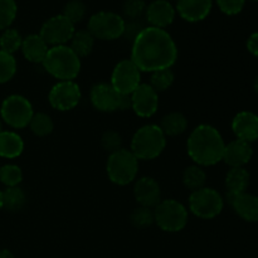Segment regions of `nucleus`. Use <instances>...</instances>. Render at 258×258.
I'll use <instances>...</instances> for the list:
<instances>
[{"label": "nucleus", "mask_w": 258, "mask_h": 258, "mask_svg": "<svg viewBox=\"0 0 258 258\" xmlns=\"http://www.w3.org/2000/svg\"><path fill=\"white\" fill-rule=\"evenodd\" d=\"M130 59L141 72L168 70L178 59V47L165 29L146 27L134 38Z\"/></svg>", "instance_id": "nucleus-1"}, {"label": "nucleus", "mask_w": 258, "mask_h": 258, "mask_svg": "<svg viewBox=\"0 0 258 258\" xmlns=\"http://www.w3.org/2000/svg\"><path fill=\"white\" fill-rule=\"evenodd\" d=\"M224 143L221 133L214 126L202 123L197 126L186 141V151L196 165L213 166L223 159Z\"/></svg>", "instance_id": "nucleus-2"}, {"label": "nucleus", "mask_w": 258, "mask_h": 258, "mask_svg": "<svg viewBox=\"0 0 258 258\" xmlns=\"http://www.w3.org/2000/svg\"><path fill=\"white\" fill-rule=\"evenodd\" d=\"M42 64L55 80L75 81L80 75L81 58L71 49L70 45H55L49 47Z\"/></svg>", "instance_id": "nucleus-3"}, {"label": "nucleus", "mask_w": 258, "mask_h": 258, "mask_svg": "<svg viewBox=\"0 0 258 258\" xmlns=\"http://www.w3.org/2000/svg\"><path fill=\"white\" fill-rule=\"evenodd\" d=\"M166 148V136L159 125H144L136 130L131 139L130 151L138 160H154Z\"/></svg>", "instance_id": "nucleus-4"}, {"label": "nucleus", "mask_w": 258, "mask_h": 258, "mask_svg": "<svg viewBox=\"0 0 258 258\" xmlns=\"http://www.w3.org/2000/svg\"><path fill=\"white\" fill-rule=\"evenodd\" d=\"M106 173L111 183L125 186L136 180L139 173V160L127 149H120L110 154L106 164Z\"/></svg>", "instance_id": "nucleus-5"}, {"label": "nucleus", "mask_w": 258, "mask_h": 258, "mask_svg": "<svg viewBox=\"0 0 258 258\" xmlns=\"http://www.w3.org/2000/svg\"><path fill=\"white\" fill-rule=\"evenodd\" d=\"M154 218L161 231L178 233L188 224L189 211L176 199H164L154 208Z\"/></svg>", "instance_id": "nucleus-6"}, {"label": "nucleus", "mask_w": 258, "mask_h": 258, "mask_svg": "<svg viewBox=\"0 0 258 258\" xmlns=\"http://www.w3.org/2000/svg\"><path fill=\"white\" fill-rule=\"evenodd\" d=\"M125 19L117 13L98 12L88 19L87 30L95 39L116 40L125 35Z\"/></svg>", "instance_id": "nucleus-7"}, {"label": "nucleus", "mask_w": 258, "mask_h": 258, "mask_svg": "<svg viewBox=\"0 0 258 258\" xmlns=\"http://www.w3.org/2000/svg\"><path fill=\"white\" fill-rule=\"evenodd\" d=\"M224 199L218 190L213 188L198 189L189 196V211L201 219H213L222 213Z\"/></svg>", "instance_id": "nucleus-8"}, {"label": "nucleus", "mask_w": 258, "mask_h": 258, "mask_svg": "<svg viewBox=\"0 0 258 258\" xmlns=\"http://www.w3.org/2000/svg\"><path fill=\"white\" fill-rule=\"evenodd\" d=\"M34 115V110L27 97L22 95H10L0 106V116L3 122L12 128H24L29 126Z\"/></svg>", "instance_id": "nucleus-9"}, {"label": "nucleus", "mask_w": 258, "mask_h": 258, "mask_svg": "<svg viewBox=\"0 0 258 258\" xmlns=\"http://www.w3.org/2000/svg\"><path fill=\"white\" fill-rule=\"evenodd\" d=\"M91 105L100 112H116L130 108V96L116 91L111 83H96L90 92Z\"/></svg>", "instance_id": "nucleus-10"}, {"label": "nucleus", "mask_w": 258, "mask_h": 258, "mask_svg": "<svg viewBox=\"0 0 258 258\" xmlns=\"http://www.w3.org/2000/svg\"><path fill=\"white\" fill-rule=\"evenodd\" d=\"M76 32L75 24L63 14L54 15L43 23L39 35L50 47L66 45Z\"/></svg>", "instance_id": "nucleus-11"}, {"label": "nucleus", "mask_w": 258, "mask_h": 258, "mask_svg": "<svg viewBox=\"0 0 258 258\" xmlns=\"http://www.w3.org/2000/svg\"><path fill=\"white\" fill-rule=\"evenodd\" d=\"M82 98L81 88L75 81H58L49 91L48 101L54 110L66 112L78 106Z\"/></svg>", "instance_id": "nucleus-12"}, {"label": "nucleus", "mask_w": 258, "mask_h": 258, "mask_svg": "<svg viewBox=\"0 0 258 258\" xmlns=\"http://www.w3.org/2000/svg\"><path fill=\"white\" fill-rule=\"evenodd\" d=\"M111 85L125 96H130L141 85V71L131 59H122L113 67Z\"/></svg>", "instance_id": "nucleus-13"}, {"label": "nucleus", "mask_w": 258, "mask_h": 258, "mask_svg": "<svg viewBox=\"0 0 258 258\" xmlns=\"http://www.w3.org/2000/svg\"><path fill=\"white\" fill-rule=\"evenodd\" d=\"M130 108L139 117H153L159 108V93L149 83H141L130 95Z\"/></svg>", "instance_id": "nucleus-14"}, {"label": "nucleus", "mask_w": 258, "mask_h": 258, "mask_svg": "<svg viewBox=\"0 0 258 258\" xmlns=\"http://www.w3.org/2000/svg\"><path fill=\"white\" fill-rule=\"evenodd\" d=\"M134 197L139 206L154 209L161 201V188L156 179L143 176L134 184Z\"/></svg>", "instance_id": "nucleus-15"}, {"label": "nucleus", "mask_w": 258, "mask_h": 258, "mask_svg": "<svg viewBox=\"0 0 258 258\" xmlns=\"http://www.w3.org/2000/svg\"><path fill=\"white\" fill-rule=\"evenodd\" d=\"M175 14V8L168 0H154L150 4L146 5L145 17L150 24L149 27L165 29L166 27L173 24Z\"/></svg>", "instance_id": "nucleus-16"}, {"label": "nucleus", "mask_w": 258, "mask_h": 258, "mask_svg": "<svg viewBox=\"0 0 258 258\" xmlns=\"http://www.w3.org/2000/svg\"><path fill=\"white\" fill-rule=\"evenodd\" d=\"M232 131L238 140L254 143L258 140V116L251 111H241L232 120Z\"/></svg>", "instance_id": "nucleus-17"}, {"label": "nucleus", "mask_w": 258, "mask_h": 258, "mask_svg": "<svg viewBox=\"0 0 258 258\" xmlns=\"http://www.w3.org/2000/svg\"><path fill=\"white\" fill-rule=\"evenodd\" d=\"M252 156H253L252 144L236 139L229 144H226L222 160L231 168H244V165L251 161Z\"/></svg>", "instance_id": "nucleus-18"}, {"label": "nucleus", "mask_w": 258, "mask_h": 258, "mask_svg": "<svg viewBox=\"0 0 258 258\" xmlns=\"http://www.w3.org/2000/svg\"><path fill=\"white\" fill-rule=\"evenodd\" d=\"M213 0H178L176 12L181 19L189 23H198L211 14Z\"/></svg>", "instance_id": "nucleus-19"}, {"label": "nucleus", "mask_w": 258, "mask_h": 258, "mask_svg": "<svg viewBox=\"0 0 258 258\" xmlns=\"http://www.w3.org/2000/svg\"><path fill=\"white\" fill-rule=\"evenodd\" d=\"M227 201L232 206L237 214L243 221L249 223L258 222V197L247 191L237 196H227Z\"/></svg>", "instance_id": "nucleus-20"}, {"label": "nucleus", "mask_w": 258, "mask_h": 258, "mask_svg": "<svg viewBox=\"0 0 258 258\" xmlns=\"http://www.w3.org/2000/svg\"><path fill=\"white\" fill-rule=\"evenodd\" d=\"M48 49H49V45L39 34H29L23 38L22 48H20L25 59L35 64H42Z\"/></svg>", "instance_id": "nucleus-21"}, {"label": "nucleus", "mask_w": 258, "mask_h": 258, "mask_svg": "<svg viewBox=\"0 0 258 258\" xmlns=\"http://www.w3.org/2000/svg\"><path fill=\"white\" fill-rule=\"evenodd\" d=\"M249 181H251V175L246 168H231L224 180L227 196H237V194L244 193L248 189Z\"/></svg>", "instance_id": "nucleus-22"}, {"label": "nucleus", "mask_w": 258, "mask_h": 258, "mask_svg": "<svg viewBox=\"0 0 258 258\" xmlns=\"http://www.w3.org/2000/svg\"><path fill=\"white\" fill-rule=\"evenodd\" d=\"M24 141L14 131L4 130L0 134V158L15 159L22 155Z\"/></svg>", "instance_id": "nucleus-23"}, {"label": "nucleus", "mask_w": 258, "mask_h": 258, "mask_svg": "<svg viewBox=\"0 0 258 258\" xmlns=\"http://www.w3.org/2000/svg\"><path fill=\"white\" fill-rule=\"evenodd\" d=\"M160 128L163 130L164 135L168 138H174L184 134L188 128V120L181 112H170L161 118Z\"/></svg>", "instance_id": "nucleus-24"}, {"label": "nucleus", "mask_w": 258, "mask_h": 258, "mask_svg": "<svg viewBox=\"0 0 258 258\" xmlns=\"http://www.w3.org/2000/svg\"><path fill=\"white\" fill-rule=\"evenodd\" d=\"M95 40V37L87 29L76 30L72 39L70 40V48L78 57L85 58L92 53Z\"/></svg>", "instance_id": "nucleus-25"}, {"label": "nucleus", "mask_w": 258, "mask_h": 258, "mask_svg": "<svg viewBox=\"0 0 258 258\" xmlns=\"http://www.w3.org/2000/svg\"><path fill=\"white\" fill-rule=\"evenodd\" d=\"M181 180H183L184 186H185L188 190L196 191L198 190V189L204 188L207 181V174L202 166L193 164V165L186 166V168L184 169Z\"/></svg>", "instance_id": "nucleus-26"}, {"label": "nucleus", "mask_w": 258, "mask_h": 258, "mask_svg": "<svg viewBox=\"0 0 258 258\" xmlns=\"http://www.w3.org/2000/svg\"><path fill=\"white\" fill-rule=\"evenodd\" d=\"M27 203V196L19 186H12L3 190V208L9 212H19Z\"/></svg>", "instance_id": "nucleus-27"}, {"label": "nucleus", "mask_w": 258, "mask_h": 258, "mask_svg": "<svg viewBox=\"0 0 258 258\" xmlns=\"http://www.w3.org/2000/svg\"><path fill=\"white\" fill-rule=\"evenodd\" d=\"M30 131L34 134L38 138H44V136L50 135L54 128V123H53L52 117L48 113L38 112L33 115L32 120L29 122Z\"/></svg>", "instance_id": "nucleus-28"}, {"label": "nucleus", "mask_w": 258, "mask_h": 258, "mask_svg": "<svg viewBox=\"0 0 258 258\" xmlns=\"http://www.w3.org/2000/svg\"><path fill=\"white\" fill-rule=\"evenodd\" d=\"M23 37L17 29L13 28H8V29L3 30L2 35H0V50L9 54L14 55L15 52L22 48Z\"/></svg>", "instance_id": "nucleus-29"}, {"label": "nucleus", "mask_w": 258, "mask_h": 258, "mask_svg": "<svg viewBox=\"0 0 258 258\" xmlns=\"http://www.w3.org/2000/svg\"><path fill=\"white\" fill-rule=\"evenodd\" d=\"M130 222L135 228L145 229L150 227L151 224L155 223V218H154V209L148 208V207L139 206L131 212L130 214Z\"/></svg>", "instance_id": "nucleus-30"}, {"label": "nucleus", "mask_w": 258, "mask_h": 258, "mask_svg": "<svg viewBox=\"0 0 258 258\" xmlns=\"http://www.w3.org/2000/svg\"><path fill=\"white\" fill-rule=\"evenodd\" d=\"M174 80H175L174 72L171 71V68H168V70L155 71V72L151 73L149 85H150L156 92L160 93V92H164V91L169 90V88L173 86Z\"/></svg>", "instance_id": "nucleus-31"}, {"label": "nucleus", "mask_w": 258, "mask_h": 258, "mask_svg": "<svg viewBox=\"0 0 258 258\" xmlns=\"http://www.w3.org/2000/svg\"><path fill=\"white\" fill-rule=\"evenodd\" d=\"M0 181L7 188L19 186L23 181V171L15 164H5L0 168Z\"/></svg>", "instance_id": "nucleus-32"}, {"label": "nucleus", "mask_w": 258, "mask_h": 258, "mask_svg": "<svg viewBox=\"0 0 258 258\" xmlns=\"http://www.w3.org/2000/svg\"><path fill=\"white\" fill-rule=\"evenodd\" d=\"M17 73V59L13 54L0 50V85L7 83Z\"/></svg>", "instance_id": "nucleus-33"}, {"label": "nucleus", "mask_w": 258, "mask_h": 258, "mask_svg": "<svg viewBox=\"0 0 258 258\" xmlns=\"http://www.w3.org/2000/svg\"><path fill=\"white\" fill-rule=\"evenodd\" d=\"M18 5L15 0H0V30L10 28L17 18Z\"/></svg>", "instance_id": "nucleus-34"}, {"label": "nucleus", "mask_w": 258, "mask_h": 258, "mask_svg": "<svg viewBox=\"0 0 258 258\" xmlns=\"http://www.w3.org/2000/svg\"><path fill=\"white\" fill-rule=\"evenodd\" d=\"M63 15L67 18L68 20L76 25V23L81 22L86 15V5L82 0H71L64 5L63 9Z\"/></svg>", "instance_id": "nucleus-35"}, {"label": "nucleus", "mask_w": 258, "mask_h": 258, "mask_svg": "<svg viewBox=\"0 0 258 258\" xmlns=\"http://www.w3.org/2000/svg\"><path fill=\"white\" fill-rule=\"evenodd\" d=\"M122 136H121L120 133L115 130H107L102 134L101 136V145L105 149L107 153L112 154L115 151L122 149Z\"/></svg>", "instance_id": "nucleus-36"}, {"label": "nucleus", "mask_w": 258, "mask_h": 258, "mask_svg": "<svg viewBox=\"0 0 258 258\" xmlns=\"http://www.w3.org/2000/svg\"><path fill=\"white\" fill-rule=\"evenodd\" d=\"M146 3L144 0H125L122 5V12L126 18L138 19L141 15L145 14Z\"/></svg>", "instance_id": "nucleus-37"}, {"label": "nucleus", "mask_w": 258, "mask_h": 258, "mask_svg": "<svg viewBox=\"0 0 258 258\" xmlns=\"http://www.w3.org/2000/svg\"><path fill=\"white\" fill-rule=\"evenodd\" d=\"M222 13L227 15H237L244 8L246 0H216Z\"/></svg>", "instance_id": "nucleus-38"}, {"label": "nucleus", "mask_w": 258, "mask_h": 258, "mask_svg": "<svg viewBox=\"0 0 258 258\" xmlns=\"http://www.w3.org/2000/svg\"><path fill=\"white\" fill-rule=\"evenodd\" d=\"M246 45L248 52L251 53L253 57L258 58V32L252 33V34L249 35L248 39H247Z\"/></svg>", "instance_id": "nucleus-39"}, {"label": "nucleus", "mask_w": 258, "mask_h": 258, "mask_svg": "<svg viewBox=\"0 0 258 258\" xmlns=\"http://www.w3.org/2000/svg\"><path fill=\"white\" fill-rule=\"evenodd\" d=\"M0 258H15L9 249H0Z\"/></svg>", "instance_id": "nucleus-40"}, {"label": "nucleus", "mask_w": 258, "mask_h": 258, "mask_svg": "<svg viewBox=\"0 0 258 258\" xmlns=\"http://www.w3.org/2000/svg\"><path fill=\"white\" fill-rule=\"evenodd\" d=\"M253 88H254V92L258 95V76L256 77V80H254V83H253Z\"/></svg>", "instance_id": "nucleus-41"}, {"label": "nucleus", "mask_w": 258, "mask_h": 258, "mask_svg": "<svg viewBox=\"0 0 258 258\" xmlns=\"http://www.w3.org/2000/svg\"><path fill=\"white\" fill-rule=\"evenodd\" d=\"M0 209H3V190H0Z\"/></svg>", "instance_id": "nucleus-42"}, {"label": "nucleus", "mask_w": 258, "mask_h": 258, "mask_svg": "<svg viewBox=\"0 0 258 258\" xmlns=\"http://www.w3.org/2000/svg\"><path fill=\"white\" fill-rule=\"evenodd\" d=\"M3 131H4V127H3V122H2V120H0V134H2Z\"/></svg>", "instance_id": "nucleus-43"}, {"label": "nucleus", "mask_w": 258, "mask_h": 258, "mask_svg": "<svg viewBox=\"0 0 258 258\" xmlns=\"http://www.w3.org/2000/svg\"><path fill=\"white\" fill-rule=\"evenodd\" d=\"M252 2H258V0H252Z\"/></svg>", "instance_id": "nucleus-44"}, {"label": "nucleus", "mask_w": 258, "mask_h": 258, "mask_svg": "<svg viewBox=\"0 0 258 258\" xmlns=\"http://www.w3.org/2000/svg\"><path fill=\"white\" fill-rule=\"evenodd\" d=\"M168 2H170V0H168Z\"/></svg>", "instance_id": "nucleus-45"}]
</instances>
